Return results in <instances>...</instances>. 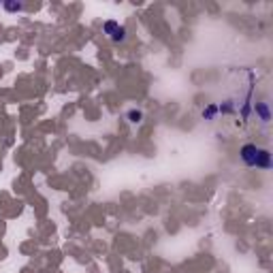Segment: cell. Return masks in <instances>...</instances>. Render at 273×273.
<instances>
[{
	"label": "cell",
	"instance_id": "obj_3",
	"mask_svg": "<svg viewBox=\"0 0 273 273\" xmlns=\"http://www.w3.org/2000/svg\"><path fill=\"white\" fill-rule=\"evenodd\" d=\"M5 9L7 11H22L24 5L22 3H5Z\"/></svg>",
	"mask_w": 273,
	"mask_h": 273
},
{
	"label": "cell",
	"instance_id": "obj_2",
	"mask_svg": "<svg viewBox=\"0 0 273 273\" xmlns=\"http://www.w3.org/2000/svg\"><path fill=\"white\" fill-rule=\"evenodd\" d=\"M105 32L113 38V41H124V36H126V30L122 26H118L115 22H107L105 24Z\"/></svg>",
	"mask_w": 273,
	"mask_h": 273
},
{
	"label": "cell",
	"instance_id": "obj_1",
	"mask_svg": "<svg viewBox=\"0 0 273 273\" xmlns=\"http://www.w3.org/2000/svg\"><path fill=\"white\" fill-rule=\"evenodd\" d=\"M241 160L248 165V167H260V169H269L271 167V156H269V151L267 149H262V147H256V145H244L241 147Z\"/></svg>",
	"mask_w": 273,
	"mask_h": 273
}]
</instances>
